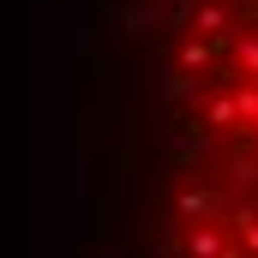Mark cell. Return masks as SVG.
<instances>
[{
	"mask_svg": "<svg viewBox=\"0 0 258 258\" xmlns=\"http://www.w3.org/2000/svg\"><path fill=\"white\" fill-rule=\"evenodd\" d=\"M156 102L162 252L258 258V0H168Z\"/></svg>",
	"mask_w": 258,
	"mask_h": 258,
	"instance_id": "1",
	"label": "cell"
}]
</instances>
